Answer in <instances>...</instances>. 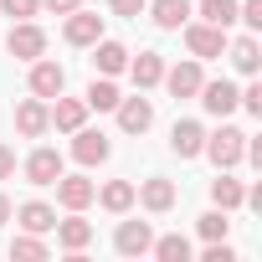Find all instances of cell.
Listing matches in <instances>:
<instances>
[{
	"instance_id": "32",
	"label": "cell",
	"mask_w": 262,
	"mask_h": 262,
	"mask_svg": "<svg viewBox=\"0 0 262 262\" xmlns=\"http://www.w3.org/2000/svg\"><path fill=\"white\" fill-rule=\"evenodd\" d=\"M236 108H247L252 118H262V82H257V77H252V82L242 88V98H236Z\"/></svg>"
},
{
	"instance_id": "18",
	"label": "cell",
	"mask_w": 262,
	"mask_h": 262,
	"mask_svg": "<svg viewBox=\"0 0 262 262\" xmlns=\"http://www.w3.org/2000/svg\"><path fill=\"white\" fill-rule=\"evenodd\" d=\"M11 221H16L21 231H36V236H47V231L57 226V206H47V201H21V206L11 211Z\"/></svg>"
},
{
	"instance_id": "10",
	"label": "cell",
	"mask_w": 262,
	"mask_h": 262,
	"mask_svg": "<svg viewBox=\"0 0 262 262\" xmlns=\"http://www.w3.org/2000/svg\"><path fill=\"white\" fill-rule=\"evenodd\" d=\"M98 36H103V16L98 11H82V6L67 11V21H62V41L67 47H93Z\"/></svg>"
},
{
	"instance_id": "31",
	"label": "cell",
	"mask_w": 262,
	"mask_h": 262,
	"mask_svg": "<svg viewBox=\"0 0 262 262\" xmlns=\"http://www.w3.org/2000/svg\"><path fill=\"white\" fill-rule=\"evenodd\" d=\"M236 21L247 31H262V0H236Z\"/></svg>"
},
{
	"instance_id": "22",
	"label": "cell",
	"mask_w": 262,
	"mask_h": 262,
	"mask_svg": "<svg viewBox=\"0 0 262 262\" xmlns=\"http://www.w3.org/2000/svg\"><path fill=\"white\" fill-rule=\"evenodd\" d=\"M144 16H149L160 31H180L195 11H190V0H149V6H144Z\"/></svg>"
},
{
	"instance_id": "1",
	"label": "cell",
	"mask_w": 262,
	"mask_h": 262,
	"mask_svg": "<svg viewBox=\"0 0 262 262\" xmlns=\"http://www.w3.org/2000/svg\"><path fill=\"white\" fill-rule=\"evenodd\" d=\"M242 149H247V134H242L236 123H226V118H221L216 134H206V144H201V155H206L216 170H236V165H242Z\"/></svg>"
},
{
	"instance_id": "37",
	"label": "cell",
	"mask_w": 262,
	"mask_h": 262,
	"mask_svg": "<svg viewBox=\"0 0 262 262\" xmlns=\"http://www.w3.org/2000/svg\"><path fill=\"white\" fill-rule=\"evenodd\" d=\"M11 211H16V206H11V195H6V190H0V226H6V221H11Z\"/></svg>"
},
{
	"instance_id": "7",
	"label": "cell",
	"mask_w": 262,
	"mask_h": 262,
	"mask_svg": "<svg viewBox=\"0 0 262 262\" xmlns=\"http://www.w3.org/2000/svg\"><path fill=\"white\" fill-rule=\"evenodd\" d=\"M62 170H67V160H62V149H52V144H36V149L21 160V175H26L31 185H52Z\"/></svg>"
},
{
	"instance_id": "17",
	"label": "cell",
	"mask_w": 262,
	"mask_h": 262,
	"mask_svg": "<svg viewBox=\"0 0 262 262\" xmlns=\"http://www.w3.org/2000/svg\"><path fill=\"white\" fill-rule=\"evenodd\" d=\"M47 113H52V128H57V134H72V128L88 123V103H82V98H67V93H57V98L47 103Z\"/></svg>"
},
{
	"instance_id": "21",
	"label": "cell",
	"mask_w": 262,
	"mask_h": 262,
	"mask_svg": "<svg viewBox=\"0 0 262 262\" xmlns=\"http://www.w3.org/2000/svg\"><path fill=\"white\" fill-rule=\"evenodd\" d=\"M123 72L134 77L139 93H149V88H160V77H165V57H160V52H139V57L128 52V67H123Z\"/></svg>"
},
{
	"instance_id": "13",
	"label": "cell",
	"mask_w": 262,
	"mask_h": 262,
	"mask_svg": "<svg viewBox=\"0 0 262 262\" xmlns=\"http://www.w3.org/2000/svg\"><path fill=\"white\" fill-rule=\"evenodd\" d=\"M149 242H155L149 221H118V231H113V252L118 257H149Z\"/></svg>"
},
{
	"instance_id": "16",
	"label": "cell",
	"mask_w": 262,
	"mask_h": 262,
	"mask_svg": "<svg viewBox=\"0 0 262 262\" xmlns=\"http://www.w3.org/2000/svg\"><path fill=\"white\" fill-rule=\"evenodd\" d=\"M88 52H93V72H98V77H118V72L128 67V47L113 41V36H98Z\"/></svg>"
},
{
	"instance_id": "35",
	"label": "cell",
	"mask_w": 262,
	"mask_h": 262,
	"mask_svg": "<svg viewBox=\"0 0 262 262\" xmlns=\"http://www.w3.org/2000/svg\"><path fill=\"white\" fill-rule=\"evenodd\" d=\"M11 175H16V149L0 144V180H11Z\"/></svg>"
},
{
	"instance_id": "33",
	"label": "cell",
	"mask_w": 262,
	"mask_h": 262,
	"mask_svg": "<svg viewBox=\"0 0 262 262\" xmlns=\"http://www.w3.org/2000/svg\"><path fill=\"white\" fill-rule=\"evenodd\" d=\"M144 6H149V0H108V11H113V16H128V21H139Z\"/></svg>"
},
{
	"instance_id": "19",
	"label": "cell",
	"mask_w": 262,
	"mask_h": 262,
	"mask_svg": "<svg viewBox=\"0 0 262 262\" xmlns=\"http://www.w3.org/2000/svg\"><path fill=\"white\" fill-rule=\"evenodd\" d=\"M52 231H57V247L62 252H88V242H93V221H82V211H67Z\"/></svg>"
},
{
	"instance_id": "15",
	"label": "cell",
	"mask_w": 262,
	"mask_h": 262,
	"mask_svg": "<svg viewBox=\"0 0 262 262\" xmlns=\"http://www.w3.org/2000/svg\"><path fill=\"white\" fill-rule=\"evenodd\" d=\"M16 128H21V139H47V128H52L47 98H21L16 103Z\"/></svg>"
},
{
	"instance_id": "14",
	"label": "cell",
	"mask_w": 262,
	"mask_h": 262,
	"mask_svg": "<svg viewBox=\"0 0 262 262\" xmlns=\"http://www.w3.org/2000/svg\"><path fill=\"white\" fill-rule=\"evenodd\" d=\"M226 57H231V67H236L242 77H257V72H262V41H257V31L226 36Z\"/></svg>"
},
{
	"instance_id": "9",
	"label": "cell",
	"mask_w": 262,
	"mask_h": 262,
	"mask_svg": "<svg viewBox=\"0 0 262 262\" xmlns=\"http://www.w3.org/2000/svg\"><path fill=\"white\" fill-rule=\"evenodd\" d=\"M134 206H144L149 216H165V211H175V180H165V175H149V180H139V185H134Z\"/></svg>"
},
{
	"instance_id": "12",
	"label": "cell",
	"mask_w": 262,
	"mask_h": 262,
	"mask_svg": "<svg viewBox=\"0 0 262 262\" xmlns=\"http://www.w3.org/2000/svg\"><path fill=\"white\" fill-rule=\"evenodd\" d=\"M52 185H57V206H62V211H88L93 195H98V185H93L88 175H67V170H62Z\"/></svg>"
},
{
	"instance_id": "6",
	"label": "cell",
	"mask_w": 262,
	"mask_h": 262,
	"mask_svg": "<svg viewBox=\"0 0 262 262\" xmlns=\"http://www.w3.org/2000/svg\"><path fill=\"white\" fill-rule=\"evenodd\" d=\"M118 128L123 134H149V123H155V98H144L139 88L128 93V98H118Z\"/></svg>"
},
{
	"instance_id": "4",
	"label": "cell",
	"mask_w": 262,
	"mask_h": 262,
	"mask_svg": "<svg viewBox=\"0 0 262 262\" xmlns=\"http://www.w3.org/2000/svg\"><path fill=\"white\" fill-rule=\"evenodd\" d=\"M6 52H11L16 62H36V57H47V31H41L36 21H16V26L6 31Z\"/></svg>"
},
{
	"instance_id": "20",
	"label": "cell",
	"mask_w": 262,
	"mask_h": 262,
	"mask_svg": "<svg viewBox=\"0 0 262 262\" xmlns=\"http://www.w3.org/2000/svg\"><path fill=\"white\" fill-rule=\"evenodd\" d=\"M201 144H206V123H201V118H175V128H170V149H175L180 160H195Z\"/></svg>"
},
{
	"instance_id": "30",
	"label": "cell",
	"mask_w": 262,
	"mask_h": 262,
	"mask_svg": "<svg viewBox=\"0 0 262 262\" xmlns=\"http://www.w3.org/2000/svg\"><path fill=\"white\" fill-rule=\"evenodd\" d=\"M0 16H11V21H31V16H41V0H0Z\"/></svg>"
},
{
	"instance_id": "3",
	"label": "cell",
	"mask_w": 262,
	"mask_h": 262,
	"mask_svg": "<svg viewBox=\"0 0 262 262\" xmlns=\"http://www.w3.org/2000/svg\"><path fill=\"white\" fill-rule=\"evenodd\" d=\"M180 31H185V47H190V57H195V62H206V57H226V31H221V26H211V21H195V16H190Z\"/></svg>"
},
{
	"instance_id": "23",
	"label": "cell",
	"mask_w": 262,
	"mask_h": 262,
	"mask_svg": "<svg viewBox=\"0 0 262 262\" xmlns=\"http://www.w3.org/2000/svg\"><path fill=\"white\" fill-rule=\"evenodd\" d=\"M93 201H98L108 216H128V211H134V180H103Z\"/></svg>"
},
{
	"instance_id": "34",
	"label": "cell",
	"mask_w": 262,
	"mask_h": 262,
	"mask_svg": "<svg viewBox=\"0 0 262 262\" xmlns=\"http://www.w3.org/2000/svg\"><path fill=\"white\" fill-rule=\"evenodd\" d=\"M201 262H236V252H231L226 242H206V252H201Z\"/></svg>"
},
{
	"instance_id": "29",
	"label": "cell",
	"mask_w": 262,
	"mask_h": 262,
	"mask_svg": "<svg viewBox=\"0 0 262 262\" xmlns=\"http://www.w3.org/2000/svg\"><path fill=\"white\" fill-rule=\"evenodd\" d=\"M11 257H16V262H41V257H47V242H41L36 231H21V236L11 242Z\"/></svg>"
},
{
	"instance_id": "11",
	"label": "cell",
	"mask_w": 262,
	"mask_h": 262,
	"mask_svg": "<svg viewBox=\"0 0 262 262\" xmlns=\"http://www.w3.org/2000/svg\"><path fill=\"white\" fill-rule=\"evenodd\" d=\"M201 82H206V72H201V62H195V57H185V62L165 67V77H160V88H170V98H195V93H201Z\"/></svg>"
},
{
	"instance_id": "8",
	"label": "cell",
	"mask_w": 262,
	"mask_h": 262,
	"mask_svg": "<svg viewBox=\"0 0 262 262\" xmlns=\"http://www.w3.org/2000/svg\"><path fill=\"white\" fill-rule=\"evenodd\" d=\"M113 155V144H108V134H103V128H72V160L82 165V170H93V165H103Z\"/></svg>"
},
{
	"instance_id": "26",
	"label": "cell",
	"mask_w": 262,
	"mask_h": 262,
	"mask_svg": "<svg viewBox=\"0 0 262 262\" xmlns=\"http://www.w3.org/2000/svg\"><path fill=\"white\" fill-rule=\"evenodd\" d=\"M201 21H211V26H221V31H231L236 26V0H201V6H190Z\"/></svg>"
},
{
	"instance_id": "25",
	"label": "cell",
	"mask_w": 262,
	"mask_h": 262,
	"mask_svg": "<svg viewBox=\"0 0 262 262\" xmlns=\"http://www.w3.org/2000/svg\"><path fill=\"white\" fill-rule=\"evenodd\" d=\"M118 98H123V93H118V82H113V77H98V72H93V82H88V93H82L88 113H113V108H118Z\"/></svg>"
},
{
	"instance_id": "5",
	"label": "cell",
	"mask_w": 262,
	"mask_h": 262,
	"mask_svg": "<svg viewBox=\"0 0 262 262\" xmlns=\"http://www.w3.org/2000/svg\"><path fill=\"white\" fill-rule=\"evenodd\" d=\"M236 98H242V88H236L231 77H216V82L206 77L201 93H195V103H201L211 118H231V113H236Z\"/></svg>"
},
{
	"instance_id": "27",
	"label": "cell",
	"mask_w": 262,
	"mask_h": 262,
	"mask_svg": "<svg viewBox=\"0 0 262 262\" xmlns=\"http://www.w3.org/2000/svg\"><path fill=\"white\" fill-rule=\"evenodd\" d=\"M149 257H160V262H190V242H185L180 231L155 236V242H149Z\"/></svg>"
},
{
	"instance_id": "24",
	"label": "cell",
	"mask_w": 262,
	"mask_h": 262,
	"mask_svg": "<svg viewBox=\"0 0 262 262\" xmlns=\"http://www.w3.org/2000/svg\"><path fill=\"white\" fill-rule=\"evenodd\" d=\"M211 206H221V211H242V206H247V185H242L231 170H216V180H211Z\"/></svg>"
},
{
	"instance_id": "2",
	"label": "cell",
	"mask_w": 262,
	"mask_h": 262,
	"mask_svg": "<svg viewBox=\"0 0 262 262\" xmlns=\"http://www.w3.org/2000/svg\"><path fill=\"white\" fill-rule=\"evenodd\" d=\"M31 72H26V93L31 98H57V93H67V67L62 62H52V57H36V62H26Z\"/></svg>"
},
{
	"instance_id": "28",
	"label": "cell",
	"mask_w": 262,
	"mask_h": 262,
	"mask_svg": "<svg viewBox=\"0 0 262 262\" xmlns=\"http://www.w3.org/2000/svg\"><path fill=\"white\" fill-rule=\"evenodd\" d=\"M195 231L206 236V242H226L231 236V211H221V206H211L201 221H195Z\"/></svg>"
},
{
	"instance_id": "36",
	"label": "cell",
	"mask_w": 262,
	"mask_h": 262,
	"mask_svg": "<svg viewBox=\"0 0 262 262\" xmlns=\"http://www.w3.org/2000/svg\"><path fill=\"white\" fill-rule=\"evenodd\" d=\"M82 0H41V11H52V16H67V11H77Z\"/></svg>"
}]
</instances>
